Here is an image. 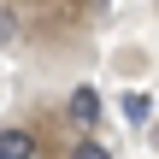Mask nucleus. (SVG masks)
<instances>
[{
  "label": "nucleus",
  "mask_w": 159,
  "mask_h": 159,
  "mask_svg": "<svg viewBox=\"0 0 159 159\" xmlns=\"http://www.w3.org/2000/svg\"><path fill=\"white\" fill-rule=\"evenodd\" d=\"M6 41H18V18H12V12H0V47H6Z\"/></svg>",
  "instance_id": "obj_5"
},
{
  "label": "nucleus",
  "mask_w": 159,
  "mask_h": 159,
  "mask_svg": "<svg viewBox=\"0 0 159 159\" xmlns=\"http://www.w3.org/2000/svg\"><path fill=\"white\" fill-rule=\"evenodd\" d=\"M71 159H112V153H106L100 142H77V153H71Z\"/></svg>",
  "instance_id": "obj_4"
},
{
  "label": "nucleus",
  "mask_w": 159,
  "mask_h": 159,
  "mask_svg": "<svg viewBox=\"0 0 159 159\" xmlns=\"http://www.w3.org/2000/svg\"><path fill=\"white\" fill-rule=\"evenodd\" d=\"M124 118L142 124V118H148V94H130V100H124Z\"/></svg>",
  "instance_id": "obj_3"
},
{
  "label": "nucleus",
  "mask_w": 159,
  "mask_h": 159,
  "mask_svg": "<svg viewBox=\"0 0 159 159\" xmlns=\"http://www.w3.org/2000/svg\"><path fill=\"white\" fill-rule=\"evenodd\" d=\"M0 159H35V136L24 124H6L0 130Z\"/></svg>",
  "instance_id": "obj_1"
},
{
  "label": "nucleus",
  "mask_w": 159,
  "mask_h": 159,
  "mask_svg": "<svg viewBox=\"0 0 159 159\" xmlns=\"http://www.w3.org/2000/svg\"><path fill=\"white\" fill-rule=\"evenodd\" d=\"M71 118H77V124H83V130H89V124H94V118H100V94H94V89H89V83H83V89H71Z\"/></svg>",
  "instance_id": "obj_2"
}]
</instances>
